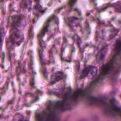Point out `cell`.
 I'll list each match as a JSON object with an SVG mask.
<instances>
[{
	"instance_id": "cell-1",
	"label": "cell",
	"mask_w": 121,
	"mask_h": 121,
	"mask_svg": "<svg viewBox=\"0 0 121 121\" xmlns=\"http://www.w3.org/2000/svg\"><path fill=\"white\" fill-rule=\"evenodd\" d=\"M10 41L14 46H19L24 40V35L21 31L13 28L10 33Z\"/></svg>"
},
{
	"instance_id": "cell-2",
	"label": "cell",
	"mask_w": 121,
	"mask_h": 121,
	"mask_svg": "<svg viewBox=\"0 0 121 121\" xmlns=\"http://www.w3.org/2000/svg\"><path fill=\"white\" fill-rule=\"evenodd\" d=\"M11 26L13 28L22 31L26 26V18L22 15H15L13 17Z\"/></svg>"
},
{
	"instance_id": "cell-3",
	"label": "cell",
	"mask_w": 121,
	"mask_h": 121,
	"mask_svg": "<svg viewBox=\"0 0 121 121\" xmlns=\"http://www.w3.org/2000/svg\"><path fill=\"white\" fill-rule=\"evenodd\" d=\"M98 73V69L95 66H88L85 67L82 73L81 77L82 78H87L93 79L95 78Z\"/></svg>"
},
{
	"instance_id": "cell-4",
	"label": "cell",
	"mask_w": 121,
	"mask_h": 121,
	"mask_svg": "<svg viewBox=\"0 0 121 121\" xmlns=\"http://www.w3.org/2000/svg\"><path fill=\"white\" fill-rule=\"evenodd\" d=\"M108 52V46H105V47H103L102 49H100V51H99L98 53V54H97L96 57L97 62L100 63L102 61H103V60H104L105 57L106 56Z\"/></svg>"
},
{
	"instance_id": "cell-5",
	"label": "cell",
	"mask_w": 121,
	"mask_h": 121,
	"mask_svg": "<svg viewBox=\"0 0 121 121\" xmlns=\"http://www.w3.org/2000/svg\"><path fill=\"white\" fill-rule=\"evenodd\" d=\"M64 74L61 72H57L54 73L51 77V82L52 83H55L59 80H61L63 78Z\"/></svg>"
},
{
	"instance_id": "cell-6",
	"label": "cell",
	"mask_w": 121,
	"mask_h": 121,
	"mask_svg": "<svg viewBox=\"0 0 121 121\" xmlns=\"http://www.w3.org/2000/svg\"><path fill=\"white\" fill-rule=\"evenodd\" d=\"M14 120H27V119H26L20 113H17L14 116Z\"/></svg>"
},
{
	"instance_id": "cell-7",
	"label": "cell",
	"mask_w": 121,
	"mask_h": 121,
	"mask_svg": "<svg viewBox=\"0 0 121 121\" xmlns=\"http://www.w3.org/2000/svg\"><path fill=\"white\" fill-rule=\"evenodd\" d=\"M2 30H1V28H0V44L2 43Z\"/></svg>"
}]
</instances>
